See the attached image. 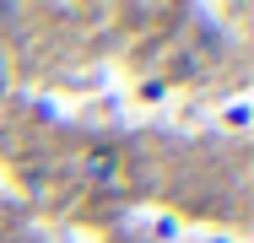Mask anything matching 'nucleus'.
<instances>
[{
	"label": "nucleus",
	"mask_w": 254,
	"mask_h": 243,
	"mask_svg": "<svg viewBox=\"0 0 254 243\" xmlns=\"http://www.w3.org/2000/svg\"><path fill=\"white\" fill-rule=\"evenodd\" d=\"M87 173H92L98 184H108V179H114V151H108V146H98V151L87 157Z\"/></svg>",
	"instance_id": "1"
}]
</instances>
